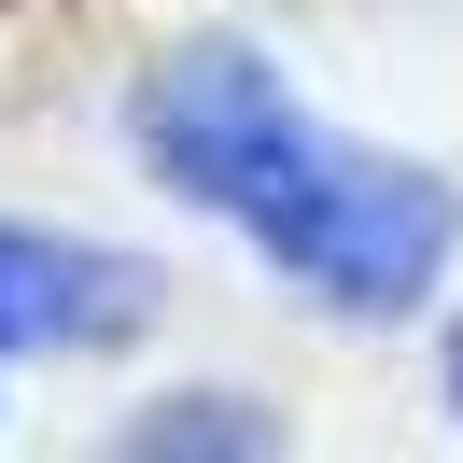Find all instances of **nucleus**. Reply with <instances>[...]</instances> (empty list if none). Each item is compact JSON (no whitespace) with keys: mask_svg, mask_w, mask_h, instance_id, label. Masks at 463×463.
<instances>
[{"mask_svg":"<svg viewBox=\"0 0 463 463\" xmlns=\"http://www.w3.org/2000/svg\"><path fill=\"white\" fill-rule=\"evenodd\" d=\"M113 323H141V267L0 225V351H85V337H113Z\"/></svg>","mask_w":463,"mask_h":463,"instance_id":"obj_2","label":"nucleus"},{"mask_svg":"<svg viewBox=\"0 0 463 463\" xmlns=\"http://www.w3.org/2000/svg\"><path fill=\"white\" fill-rule=\"evenodd\" d=\"M449 393H463V351H449Z\"/></svg>","mask_w":463,"mask_h":463,"instance_id":"obj_3","label":"nucleus"},{"mask_svg":"<svg viewBox=\"0 0 463 463\" xmlns=\"http://www.w3.org/2000/svg\"><path fill=\"white\" fill-rule=\"evenodd\" d=\"M141 141L197 211H225L253 253H281L323 309H421L463 253L449 183L379 155V141H337L323 113H295V85L267 57H239V43H197V57L155 71Z\"/></svg>","mask_w":463,"mask_h":463,"instance_id":"obj_1","label":"nucleus"}]
</instances>
